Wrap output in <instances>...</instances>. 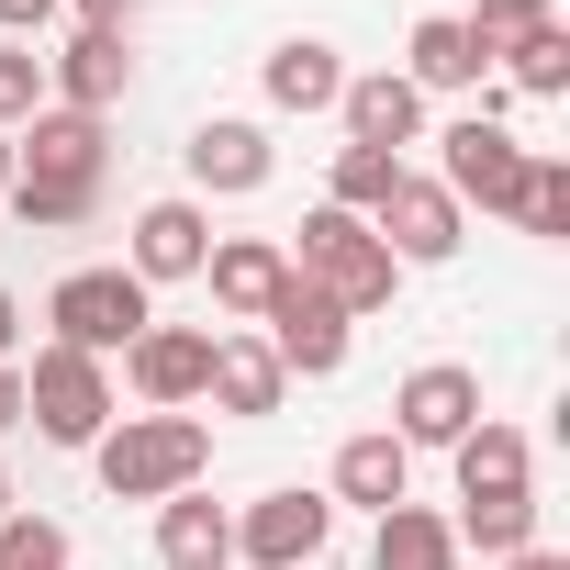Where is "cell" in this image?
<instances>
[{
  "label": "cell",
  "mask_w": 570,
  "mask_h": 570,
  "mask_svg": "<svg viewBox=\"0 0 570 570\" xmlns=\"http://www.w3.org/2000/svg\"><path fill=\"white\" fill-rule=\"evenodd\" d=\"M392 179H403V157H381V146H336V179H325V202L370 224V213L392 202Z\"/></svg>",
  "instance_id": "cell-28"
},
{
  "label": "cell",
  "mask_w": 570,
  "mask_h": 570,
  "mask_svg": "<svg viewBox=\"0 0 570 570\" xmlns=\"http://www.w3.org/2000/svg\"><path fill=\"white\" fill-rule=\"evenodd\" d=\"M0 202H12L23 235H68V224L101 213V179H23V168H12V190H0Z\"/></svg>",
  "instance_id": "cell-24"
},
{
  "label": "cell",
  "mask_w": 570,
  "mask_h": 570,
  "mask_svg": "<svg viewBox=\"0 0 570 570\" xmlns=\"http://www.w3.org/2000/svg\"><path fill=\"white\" fill-rule=\"evenodd\" d=\"M436 146H448V157H436V179H448V202H459V213H470V202H481V213H525V168H537V146H525V135H503V124H470V112H459Z\"/></svg>",
  "instance_id": "cell-5"
},
{
  "label": "cell",
  "mask_w": 570,
  "mask_h": 570,
  "mask_svg": "<svg viewBox=\"0 0 570 570\" xmlns=\"http://www.w3.org/2000/svg\"><path fill=\"white\" fill-rule=\"evenodd\" d=\"M503 90H514V101H559V90H570V23H537V35L503 57Z\"/></svg>",
  "instance_id": "cell-25"
},
{
  "label": "cell",
  "mask_w": 570,
  "mask_h": 570,
  "mask_svg": "<svg viewBox=\"0 0 570 570\" xmlns=\"http://www.w3.org/2000/svg\"><path fill=\"white\" fill-rule=\"evenodd\" d=\"M90 470H101L112 503H168V492H190L213 470V425L202 414H112V436L90 448Z\"/></svg>",
  "instance_id": "cell-1"
},
{
  "label": "cell",
  "mask_w": 570,
  "mask_h": 570,
  "mask_svg": "<svg viewBox=\"0 0 570 570\" xmlns=\"http://www.w3.org/2000/svg\"><path fill=\"white\" fill-rule=\"evenodd\" d=\"M12 425H23V358L0 370V436H12Z\"/></svg>",
  "instance_id": "cell-33"
},
{
  "label": "cell",
  "mask_w": 570,
  "mask_h": 570,
  "mask_svg": "<svg viewBox=\"0 0 570 570\" xmlns=\"http://www.w3.org/2000/svg\"><path fill=\"white\" fill-rule=\"evenodd\" d=\"M279 257H292V279H314V292L358 325V314H381L392 292H403V268H392V246L358 224V213H336V202H314L303 213V246H279Z\"/></svg>",
  "instance_id": "cell-2"
},
{
  "label": "cell",
  "mask_w": 570,
  "mask_h": 570,
  "mask_svg": "<svg viewBox=\"0 0 570 570\" xmlns=\"http://www.w3.org/2000/svg\"><path fill=\"white\" fill-rule=\"evenodd\" d=\"M257 325H268V358L292 370V381H336V370H347V347H358V325L314 292V279H279V303H268Z\"/></svg>",
  "instance_id": "cell-7"
},
{
  "label": "cell",
  "mask_w": 570,
  "mask_h": 570,
  "mask_svg": "<svg viewBox=\"0 0 570 570\" xmlns=\"http://www.w3.org/2000/svg\"><path fill=\"white\" fill-rule=\"evenodd\" d=\"M537 23H559L548 0H481V12H459V35H470V57H481V68H492V57H514Z\"/></svg>",
  "instance_id": "cell-29"
},
{
  "label": "cell",
  "mask_w": 570,
  "mask_h": 570,
  "mask_svg": "<svg viewBox=\"0 0 570 570\" xmlns=\"http://www.w3.org/2000/svg\"><path fill=\"white\" fill-rule=\"evenodd\" d=\"M403 79H414V90H481L492 68L470 57V35H459V12H425V23L403 35Z\"/></svg>",
  "instance_id": "cell-22"
},
{
  "label": "cell",
  "mask_w": 570,
  "mask_h": 570,
  "mask_svg": "<svg viewBox=\"0 0 570 570\" xmlns=\"http://www.w3.org/2000/svg\"><path fill=\"white\" fill-rule=\"evenodd\" d=\"M235 559V514L190 481V492H168L157 503V570H224Z\"/></svg>",
  "instance_id": "cell-20"
},
{
  "label": "cell",
  "mask_w": 570,
  "mask_h": 570,
  "mask_svg": "<svg viewBox=\"0 0 570 570\" xmlns=\"http://www.w3.org/2000/svg\"><path fill=\"white\" fill-rule=\"evenodd\" d=\"M202 257H213V213L179 190V202H146L135 213V279H146V292H157V279H202Z\"/></svg>",
  "instance_id": "cell-13"
},
{
  "label": "cell",
  "mask_w": 570,
  "mask_h": 570,
  "mask_svg": "<svg viewBox=\"0 0 570 570\" xmlns=\"http://www.w3.org/2000/svg\"><path fill=\"white\" fill-rule=\"evenodd\" d=\"M68 12V0H0V46H23V35H46Z\"/></svg>",
  "instance_id": "cell-32"
},
{
  "label": "cell",
  "mask_w": 570,
  "mask_h": 570,
  "mask_svg": "<svg viewBox=\"0 0 570 570\" xmlns=\"http://www.w3.org/2000/svg\"><path fill=\"white\" fill-rule=\"evenodd\" d=\"M179 157H190V190H202V202H246V190H268V168H279V157H268V124H246V112H213Z\"/></svg>",
  "instance_id": "cell-12"
},
{
  "label": "cell",
  "mask_w": 570,
  "mask_h": 570,
  "mask_svg": "<svg viewBox=\"0 0 570 570\" xmlns=\"http://www.w3.org/2000/svg\"><path fill=\"white\" fill-rule=\"evenodd\" d=\"M124 381H135L146 414H190L202 381H213V325H146V336L124 347Z\"/></svg>",
  "instance_id": "cell-9"
},
{
  "label": "cell",
  "mask_w": 570,
  "mask_h": 570,
  "mask_svg": "<svg viewBox=\"0 0 570 570\" xmlns=\"http://www.w3.org/2000/svg\"><path fill=\"white\" fill-rule=\"evenodd\" d=\"M448 537L481 548V559H514V548H537V492H514V503H459Z\"/></svg>",
  "instance_id": "cell-26"
},
{
  "label": "cell",
  "mask_w": 570,
  "mask_h": 570,
  "mask_svg": "<svg viewBox=\"0 0 570 570\" xmlns=\"http://www.w3.org/2000/svg\"><path fill=\"white\" fill-rule=\"evenodd\" d=\"M370 235L392 246V268H448V257L470 246V213L448 202V179H425V168H403V179H392V202L370 213Z\"/></svg>",
  "instance_id": "cell-6"
},
{
  "label": "cell",
  "mask_w": 570,
  "mask_h": 570,
  "mask_svg": "<svg viewBox=\"0 0 570 570\" xmlns=\"http://www.w3.org/2000/svg\"><path fill=\"white\" fill-rule=\"evenodd\" d=\"M470 425H481V370H459V358H425L392 392V436L403 448H459Z\"/></svg>",
  "instance_id": "cell-10"
},
{
  "label": "cell",
  "mask_w": 570,
  "mask_h": 570,
  "mask_svg": "<svg viewBox=\"0 0 570 570\" xmlns=\"http://www.w3.org/2000/svg\"><path fill=\"white\" fill-rule=\"evenodd\" d=\"M202 279H213V303H224V314L257 325V314L279 303V279H292V257H279V235H213Z\"/></svg>",
  "instance_id": "cell-18"
},
{
  "label": "cell",
  "mask_w": 570,
  "mask_h": 570,
  "mask_svg": "<svg viewBox=\"0 0 570 570\" xmlns=\"http://www.w3.org/2000/svg\"><path fill=\"white\" fill-rule=\"evenodd\" d=\"M0 570H79V537L57 525V514H0Z\"/></svg>",
  "instance_id": "cell-27"
},
{
  "label": "cell",
  "mask_w": 570,
  "mask_h": 570,
  "mask_svg": "<svg viewBox=\"0 0 570 570\" xmlns=\"http://www.w3.org/2000/svg\"><path fill=\"white\" fill-rule=\"evenodd\" d=\"M23 425H35L46 448H101V436H112V370L79 358V347H35V370H23Z\"/></svg>",
  "instance_id": "cell-4"
},
{
  "label": "cell",
  "mask_w": 570,
  "mask_h": 570,
  "mask_svg": "<svg viewBox=\"0 0 570 570\" xmlns=\"http://www.w3.org/2000/svg\"><path fill=\"white\" fill-rule=\"evenodd\" d=\"M46 325H57L46 347H79V358H101V370H112V358L157 325V292H146L135 268H68L57 292H46Z\"/></svg>",
  "instance_id": "cell-3"
},
{
  "label": "cell",
  "mask_w": 570,
  "mask_h": 570,
  "mask_svg": "<svg viewBox=\"0 0 570 570\" xmlns=\"http://www.w3.org/2000/svg\"><path fill=\"white\" fill-rule=\"evenodd\" d=\"M0 190H12V135H0Z\"/></svg>",
  "instance_id": "cell-37"
},
{
  "label": "cell",
  "mask_w": 570,
  "mask_h": 570,
  "mask_svg": "<svg viewBox=\"0 0 570 570\" xmlns=\"http://www.w3.org/2000/svg\"><path fill=\"white\" fill-rule=\"evenodd\" d=\"M101 112H68V101H46L23 135H12V168L23 179H101Z\"/></svg>",
  "instance_id": "cell-15"
},
{
  "label": "cell",
  "mask_w": 570,
  "mask_h": 570,
  "mask_svg": "<svg viewBox=\"0 0 570 570\" xmlns=\"http://www.w3.org/2000/svg\"><path fill=\"white\" fill-rule=\"evenodd\" d=\"M370 570H459V537L436 503H392L381 537H370Z\"/></svg>",
  "instance_id": "cell-23"
},
{
  "label": "cell",
  "mask_w": 570,
  "mask_h": 570,
  "mask_svg": "<svg viewBox=\"0 0 570 570\" xmlns=\"http://www.w3.org/2000/svg\"><path fill=\"white\" fill-rule=\"evenodd\" d=\"M336 90H347V57L325 35H292L268 57V112H336Z\"/></svg>",
  "instance_id": "cell-21"
},
{
  "label": "cell",
  "mask_w": 570,
  "mask_h": 570,
  "mask_svg": "<svg viewBox=\"0 0 570 570\" xmlns=\"http://www.w3.org/2000/svg\"><path fill=\"white\" fill-rule=\"evenodd\" d=\"M503 570H570V559H559V548H514Z\"/></svg>",
  "instance_id": "cell-36"
},
{
  "label": "cell",
  "mask_w": 570,
  "mask_h": 570,
  "mask_svg": "<svg viewBox=\"0 0 570 570\" xmlns=\"http://www.w3.org/2000/svg\"><path fill=\"white\" fill-rule=\"evenodd\" d=\"M325 537H336V503H325V492H257V503L235 514V559H246V570H314Z\"/></svg>",
  "instance_id": "cell-8"
},
{
  "label": "cell",
  "mask_w": 570,
  "mask_h": 570,
  "mask_svg": "<svg viewBox=\"0 0 570 570\" xmlns=\"http://www.w3.org/2000/svg\"><path fill=\"white\" fill-rule=\"evenodd\" d=\"M325 503H370V514H392V503H414V448L392 436V425H370V436H347L336 448V492Z\"/></svg>",
  "instance_id": "cell-19"
},
{
  "label": "cell",
  "mask_w": 570,
  "mask_h": 570,
  "mask_svg": "<svg viewBox=\"0 0 570 570\" xmlns=\"http://www.w3.org/2000/svg\"><path fill=\"white\" fill-rule=\"evenodd\" d=\"M202 403L257 425V414H279V403H292V370L268 358V336H213V381H202Z\"/></svg>",
  "instance_id": "cell-17"
},
{
  "label": "cell",
  "mask_w": 570,
  "mask_h": 570,
  "mask_svg": "<svg viewBox=\"0 0 570 570\" xmlns=\"http://www.w3.org/2000/svg\"><path fill=\"white\" fill-rule=\"evenodd\" d=\"M12 347H23V303L0 292V370H12Z\"/></svg>",
  "instance_id": "cell-34"
},
{
  "label": "cell",
  "mask_w": 570,
  "mask_h": 570,
  "mask_svg": "<svg viewBox=\"0 0 570 570\" xmlns=\"http://www.w3.org/2000/svg\"><path fill=\"white\" fill-rule=\"evenodd\" d=\"M514 224L548 235V246L570 235V157H537V168H525V213H514Z\"/></svg>",
  "instance_id": "cell-30"
},
{
  "label": "cell",
  "mask_w": 570,
  "mask_h": 570,
  "mask_svg": "<svg viewBox=\"0 0 570 570\" xmlns=\"http://www.w3.org/2000/svg\"><path fill=\"white\" fill-rule=\"evenodd\" d=\"M336 124H347V146L403 157V146L425 135V90H414L403 68H370V79H347V90H336Z\"/></svg>",
  "instance_id": "cell-14"
},
{
  "label": "cell",
  "mask_w": 570,
  "mask_h": 570,
  "mask_svg": "<svg viewBox=\"0 0 570 570\" xmlns=\"http://www.w3.org/2000/svg\"><path fill=\"white\" fill-rule=\"evenodd\" d=\"M79 23H135V0H68Z\"/></svg>",
  "instance_id": "cell-35"
},
{
  "label": "cell",
  "mask_w": 570,
  "mask_h": 570,
  "mask_svg": "<svg viewBox=\"0 0 570 570\" xmlns=\"http://www.w3.org/2000/svg\"><path fill=\"white\" fill-rule=\"evenodd\" d=\"M0 514H12V470H0Z\"/></svg>",
  "instance_id": "cell-38"
},
{
  "label": "cell",
  "mask_w": 570,
  "mask_h": 570,
  "mask_svg": "<svg viewBox=\"0 0 570 570\" xmlns=\"http://www.w3.org/2000/svg\"><path fill=\"white\" fill-rule=\"evenodd\" d=\"M46 112V57L35 46H0V135H23Z\"/></svg>",
  "instance_id": "cell-31"
},
{
  "label": "cell",
  "mask_w": 570,
  "mask_h": 570,
  "mask_svg": "<svg viewBox=\"0 0 570 570\" xmlns=\"http://www.w3.org/2000/svg\"><path fill=\"white\" fill-rule=\"evenodd\" d=\"M448 459H459V503H514V492H537V448H525V425H503V414H481Z\"/></svg>",
  "instance_id": "cell-16"
},
{
  "label": "cell",
  "mask_w": 570,
  "mask_h": 570,
  "mask_svg": "<svg viewBox=\"0 0 570 570\" xmlns=\"http://www.w3.org/2000/svg\"><path fill=\"white\" fill-rule=\"evenodd\" d=\"M124 90H135V35L124 23H79L68 57H46V101H68V112H112Z\"/></svg>",
  "instance_id": "cell-11"
}]
</instances>
